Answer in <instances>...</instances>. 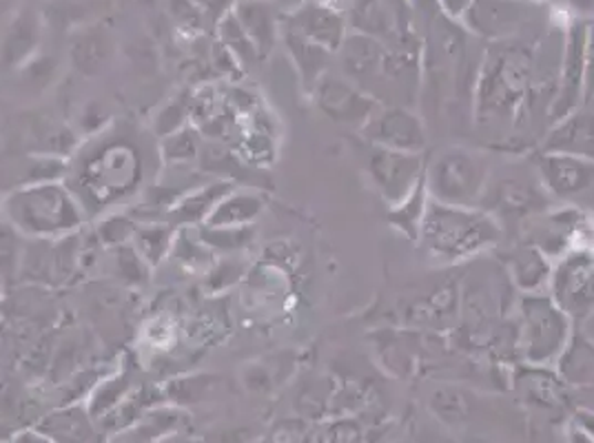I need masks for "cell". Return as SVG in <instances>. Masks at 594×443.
<instances>
[{
  "label": "cell",
  "instance_id": "1",
  "mask_svg": "<svg viewBox=\"0 0 594 443\" xmlns=\"http://www.w3.org/2000/svg\"><path fill=\"white\" fill-rule=\"evenodd\" d=\"M503 238L501 222L479 207L428 204L419 229V246L441 264H461L492 251Z\"/></svg>",
  "mask_w": 594,
  "mask_h": 443
},
{
  "label": "cell",
  "instance_id": "2",
  "mask_svg": "<svg viewBox=\"0 0 594 443\" xmlns=\"http://www.w3.org/2000/svg\"><path fill=\"white\" fill-rule=\"evenodd\" d=\"M532 56L510 50L490 52L475 81L472 116L481 129L512 127L528 105Z\"/></svg>",
  "mask_w": 594,
  "mask_h": 443
},
{
  "label": "cell",
  "instance_id": "3",
  "mask_svg": "<svg viewBox=\"0 0 594 443\" xmlns=\"http://www.w3.org/2000/svg\"><path fill=\"white\" fill-rule=\"evenodd\" d=\"M3 213L17 231L39 240L67 238L83 224L79 202L59 182L12 191L3 200Z\"/></svg>",
  "mask_w": 594,
  "mask_h": 443
},
{
  "label": "cell",
  "instance_id": "4",
  "mask_svg": "<svg viewBox=\"0 0 594 443\" xmlns=\"http://www.w3.org/2000/svg\"><path fill=\"white\" fill-rule=\"evenodd\" d=\"M424 182L433 202L481 207L490 184V167L483 154L455 145L426 156Z\"/></svg>",
  "mask_w": 594,
  "mask_h": 443
},
{
  "label": "cell",
  "instance_id": "5",
  "mask_svg": "<svg viewBox=\"0 0 594 443\" xmlns=\"http://www.w3.org/2000/svg\"><path fill=\"white\" fill-rule=\"evenodd\" d=\"M572 319L548 293H530L519 302L517 346L532 366L559 363L574 337Z\"/></svg>",
  "mask_w": 594,
  "mask_h": 443
},
{
  "label": "cell",
  "instance_id": "6",
  "mask_svg": "<svg viewBox=\"0 0 594 443\" xmlns=\"http://www.w3.org/2000/svg\"><path fill=\"white\" fill-rule=\"evenodd\" d=\"M545 293L572 324H585L594 313V249H570L554 260Z\"/></svg>",
  "mask_w": 594,
  "mask_h": 443
},
{
  "label": "cell",
  "instance_id": "7",
  "mask_svg": "<svg viewBox=\"0 0 594 443\" xmlns=\"http://www.w3.org/2000/svg\"><path fill=\"white\" fill-rule=\"evenodd\" d=\"M534 169L548 196L594 218V160L539 151Z\"/></svg>",
  "mask_w": 594,
  "mask_h": 443
},
{
  "label": "cell",
  "instance_id": "8",
  "mask_svg": "<svg viewBox=\"0 0 594 443\" xmlns=\"http://www.w3.org/2000/svg\"><path fill=\"white\" fill-rule=\"evenodd\" d=\"M585 32L587 21L581 19H572L563 30L559 83L548 114V129L579 112L585 103Z\"/></svg>",
  "mask_w": 594,
  "mask_h": 443
},
{
  "label": "cell",
  "instance_id": "9",
  "mask_svg": "<svg viewBox=\"0 0 594 443\" xmlns=\"http://www.w3.org/2000/svg\"><path fill=\"white\" fill-rule=\"evenodd\" d=\"M426 169V154H406L368 145L366 173L386 207L406 200L421 182Z\"/></svg>",
  "mask_w": 594,
  "mask_h": 443
},
{
  "label": "cell",
  "instance_id": "10",
  "mask_svg": "<svg viewBox=\"0 0 594 443\" xmlns=\"http://www.w3.org/2000/svg\"><path fill=\"white\" fill-rule=\"evenodd\" d=\"M359 131L368 145L393 151L424 154L428 145L424 118H419L410 107L399 105H379Z\"/></svg>",
  "mask_w": 594,
  "mask_h": 443
},
{
  "label": "cell",
  "instance_id": "11",
  "mask_svg": "<svg viewBox=\"0 0 594 443\" xmlns=\"http://www.w3.org/2000/svg\"><path fill=\"white\" fill-rule=\"evenodd\" d=\"M317 107L335 123L364 127L368 118L377 112L379 103L353 85L348 78L337 76H322V81L313 89Z\"/></svg>",
  "mask_w": 594,
  "mask_h": 443
},
{
  "label": "cell",
  "instance_id": "12",
  "mask_svg": "<svg viewBox=\"0 0 594 443\" xmlns=\"http://www.w3.org/2000/svg\"><path fill=\"white\" fill-rule=\"evenodd\" d=\"M282 28L293 30L295 34L324 48L333 56L340 52L348 36L346 17L333 3H317V0H311V3H304L293 10L284 19Z\"/></svg>",
  "mask_w": 594,
  "mask_h": 443
},
{
  "label": "cell",
  "instance_id": "13",
  "mask_svg": "<svg viewBox=\"0 0 594 443\" xmlns=\"http://www.w3.org/2000/svg\"><path fill=\"white\" fill-rule=\"evenodd\" d=\"M523 19L525 10L519 0H475L459 25L477 39L501 43L521 30Z\"/></svg>",
  "mask_w": 594,
  "mask_h": 443
},
{
  "label": "cell",
  "instance_id": "14",
  "mask_svg": "<svg viewBox=\"0 0 594 443\" xmlns=\"http://www.w3.org/2000/svg\"><path fill=\"white\" fill-rule=\"evenodd\" d=\"M543 154H570L594 160V112L581 107L552 125L541 145Z\"/></svg>",
  "mask_w": 594,
  "mask_h": 443
},
{
  "label": "cell",
  "instance_id": "15",
  "mask_svg": "<svg viewBox=\"0 0 594 443\" xmlns=\"http://www.w3.org/2000/svg\"><path fill=\"white\" fill-rule=\"evenodd\" d=\"M43 23L41 17L32 10H19L10 28L0 41V70L14 72L21 70L28 61L34 59V52L41 43Z\"/></svg>",
  "mask_w": 594,
  "mask_h": 443
},
{
  "label": "cell",
  "instance_id": "16",
  "mask_svg": "<svg viewBox=\"0 0 594 443\" xmlns=\"http://www.w3.org/2000/svg\"><path fill=\"white\" fill-rule=\"evenodd\" d=\"M242 32L256 48L258 56L264 59L273 52L280 39V19L267 0H240L233 12Z\"/></svg>",
  "mask_w": 594,
  "mask_h": 443
},
{
  "label": "cell",
  "instance_id": "17",
  "mask_svg": "<svg viewBox=\"0 0 594 443\" xmlns=\"http://www.w3.org/2000/svg\"><path fill=\"white\" fill-rule=\"evenodd\" d=\"M508 273L514 282V286L523 293H545L550 273H552V262L532 244L521 242L510 251L508 257Z\"/></svg>",
  "mask_w": 594,
  "mask_h": 443
},
{
  "label": "cell",
  "instance_id": "18",
  "mask_svg": "<svg viewBox=\"0 0 594 443\" xmlns=\"http://www.w3.org/2000/svg\"><path fill=\"white\" fill-rule=\"evenodd\" d=\"M351 28L353 32L377 39L386 45L397 41V19L386 0H353Z\"/></svg>",
  "mask_w": 594,
  "mask_h": 443
},
{
  "label": "cell",
  "instance_id": "19",
  "mask_svg": "<svg viewBox=\"0 0 594 443\" xmlns=\"http://www.w3.org/2000/svg\"><path fill=\"white\" fill-rule=\"evenodd\" d=\"M114 54V43L105 30H83L70 48V59L72 65L83 74V76H98L103 70L110 65Z\"/></svg>",
  "mask_w": 594,
  "mask_h": 443
},
{
  "label": "cell",
  "instance_id": "20",
  "mask_svg": "<svg viewBox=\"0 0 594 443\" xmlns=\"http://www.w3.org/2000/svg\"><path fill=\"white\" fill-rule=\"evenodd\" d=\"M280 39L284 41V45H286V50H289V54H291V59H293L300 76H302L304 87L313 92L315 85L326 74L333 54L326 52L324 48L306 41L304 36L295 34L293 30H286V28L280 30Z\"/></svg>",
  "mask_w": 594,
  "mask_h": 443
},
{
  "label": "cell",
  "instance_id": "21",
  "mask_svg": "<svg viewBox=\"0 0 594 443\" xmlns=\"http://www.w3.org/2000/svg\"><path fill=\"white\" fill-rule=\"evenodd\" d=\"M231 191L233 187L229 182H216V184L191 189L171 207V220H176V224L207 222V218L218 207V202Z\"/></svg>",
  "mask_w": 594,
  "mask_h": 443
},
{
  "label": "cell",
  "instance_id": "22",
  "mask_svg": "<svg viewBox=\"0 0 594 443\" xmlns=\"http://www.w3.org/2000/svg\"><path fill=\"white\" fill-rule=\"evenodd\" d=\"M264 202L256 193L249 191H231L227 193L218 207L207 218L205 226H251L262 213Z\"/></svg>",
  "mask_w": 594,
  "mask_h": 443
},
{
  "label": "cell",
  "instance_id": "23",
  "mask_svg": "<svg viewBox=\"0 0 594 443\" xmlns=\"http://www.w3.org/2000/svg\"><path fill=\"white\" fill-rule=\"evenodd\" d=\"M428 204H430V196H428L426 182L421 178V182L415 187V191L406 200H402L399 204H395V207L388 209V222H390V226H395L408 240L417 242L421 222H424L426 211H428Z\"/></svg>",
  "mask_w": 594,
  "mask_h": 443
},
{
  "label": "cell",
  "instance_id": "24",
  "mask_svg": "<svg viewBox=\"0 0 594 443\" xmlns=\"http://www.w3.org/2000/svg\"><path fill=\"white\" fill-rule=\"evenodd\" d=\"M178 231L169 224H138L134 233V249L145 260L147 266H158L174 251Z\"/></svg>",
  "mask_w": 594,
  "mask_h": 443
},
{
  "label": "cell",
  "instance_id": "25",
  "mask_svg": "<svg viewBox=\"0 0 594 443\" xmlns=\"http://www.w3.org/2000/svg\"><path fill=\"white\" fill-rule=\"evenodd\" d=\"M198 238L207 249L233 253L253 240V226H205Z\"/></svg>",
  "mask_w": 594,
  "mask_h": 443
},
{
  "label": "cell",
  "instance_id": "26",
  "mask_svg": "<svg viewBox=\"0 0 594 443\" xmlns=\"http://www.w3.org/2000/svg\"><path fill=\"white\" fill-rule=\"evenodd\" d=\"M198 149H200L198 131L191 127H183L180 131L163 138V160L174 167L196 160Z\"/></svg>",
  "mask_w": 594,
  "mask_h": 443
},
{
  "label": "cell",
  "instance_id": "27",
  "mask_svg": "<svg viewBox=\"0 0 594 443\" xmlns=\"http://www.w3.org/2000/svg\"><path fill=\"white\" fill-rule=\"evenodd\" d=\"M23 262L21 231H17L8 220H0V279L19 273Z\"/></svg>",
  "mask_w": 594,
  "mask_h": 443
},
{
  "label": "cell",
  "instance_id": "28",
  "mask_svg": "<svg viewBox=\"0 0 594 443\" xmlns=\"http://www.w3.org/2000/svg\"><path fill=\"white\" fill-rule=\"evenodd\" d=\"M21 85L28 92H45L59 72V61L54 56H34L21 70Z\"/></svg>",
  "mask_w": 594,
  "mask_h": 443
},
{
  "label": "cell",
  "instance_id": "29",
  "mask_svg": "<svg viewBox=\"0 0 594 443\" xmlns=\"http://www.w3.org/2000/svg\"><path fill=\"white\" fill-rule=\"evenodd\" d=\"M220 34H222V45L238 59V63H253L256 59H260L233 14H227L222 19Z\"/></svg>",
  "mask_w": 594,
  "mask_h": 443
},
{
  "label": "cell",
  "instance_id": "30",
  "mask_svg": "<svg viewBox=\"0 0 594 443\" xmlns=\"http://www.w3.org/2000/svg\"><path fill=\"white\" fill-rule=\"evenodd\" d=\"M136 226H138V224H134L127 215L116 213V215H110L107 220L101 222V226H98V235H101V240H103L105 244H121V246H123L125 242L134 240Z\"/></svg>",
  "mask_w": 594,
  "mask_h": 443
},
{
  "label": "cell",
  "instance_id": "31",
  "mask_svg": "<svg viewBox=\"0 0 594 443\" xmlns=\"http://www.w3.org/2000/svg\"><path fill=\"white\" fill-rule=\"evenodd\" d=\"M185 116H187V107H185V103H171V105H167V107L160 112L158 120H156L158 136L167 138V136L180 131V129L185 127V125H183V123H185Z\"/></svg>",
  "mask_w": 594,
  "mask_h": 443
},
{
  "label": "cell",
  "instance_id": "32",
  "mask_svg": "<svg viewBox=\"0 0 594 443\" xmlns=\"http://www.w3.org/2000/svg\"><path fill=\"white\" fill-rule=\"evenodd\" d=\"M594 101V19L587 21L585 32V103L587 107Z\"/></svg>",
  "mask_w": 594,
  "mask_h": 443
},
{
  "label": "cell",
  "instance_id": "33",
  "mask_svg": "<svg viewBox=\"0 0 594 443\" xmlns=\"http://www.w3.org/2000/svg\"><path fill=\"white\" fill-rule=\"evenodd\" d=\"M475 0H437V10L450 23H459Z\"/></svg>",
  "mask_w": 594,
  "mask_h": 443
},
{
  "label": "cell",
  "instance_id": "34",
  "mask_svg": "<svg viewBox=\"0 0 594 443\" xmlns=\"http://www.w3.org/2000/svg\"><path fill=\"white\" fill-rule=\"evenodd\" d=\"M559 3L570 12L574 19L590 21L594 19V0H559Z\"/></svg>",
  "mask_w": 594,
  "mask_h": 443
},
{
  "label": "cell",
  "instance_id": "35",
  "mask_svg": "<svg viewBox=\"0 0 594 443\" xmlns=\"http://www.w3.org/2000/svg\"><path fill=\"white\" fill-rule=\"evenodd\" d=\"M408 6L413 8V10H417V12H433V10H437V0H408ZM439 12V10H437Z\"/></svg>",
  "mask_w": 594,
  "mask_h": 443
},
{
  "label": "cell",
  "instance_id": "36",
  "mask_svg": "<svg viewBox=\"0 0 594 443\" xmlns=\"http://www.w3.org/2000/svg\"><path fill=\"white\" fill-rule=\"evenodd\" d=\"M528 3H543V0H528Z\"/></svg>",
  "mask_w": 594,
  "mask_h": 443
},
{
  "label": "cell",
  "instance_id": "37",
  "mask_svg": "<svg viewBox=\"0 0 594 443\" xmlns=\"http://www.w3.org/2000/svg\"><path fill=\"white\" fill-rule=\"evenodd\" d=\"M587 109H592V112H594V101L587 105Z\"/></svg>",
  "mask_w": 594,
  "mask_h": 443
},
{
  "label": "cell",
  "instance_id": "38",
  "mask_svg": "<svg viewBox=\"0 0 594 443\" xmlns=\"http://www.w3.org/2000/svg\"><path fill=\"white\" fill-rule=\"evenodd\" d=\"M138 3H152V0H138Z\"/></svg>",
  "mask_w": 594,
  "mask_h": 443
}]
</instances>
